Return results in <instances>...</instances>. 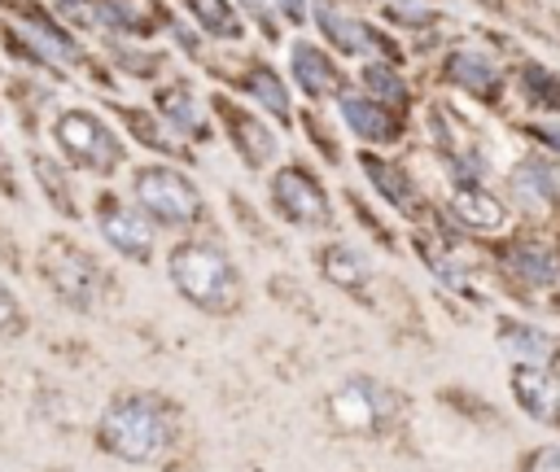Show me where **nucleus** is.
Listing matches in <instances>:
<instances>
[{
	"instance_id": "obj_13",
	"label": "nucleus",
	"mask_w": 560,
	"mask_h": 472,
	"mask_svg": "<svg viewBox=\"0 0 560 472\" xmlns=\"http://www.w3.org/2000/svg\"><path fill=\"white\" fill-rule=\"evenodd\" d=\"M48 280L52 288L74 306V310H88L92 297H96V267L83 249H74L70 240H52L48 245Z\"/></svg>"
},
{
	"instance_id": "obj_10",
	"label": "nucleus",
	"mask_w": 560,
	"mask_h": 472,
	"mask_svg": "<svg viewBox=\"0 0 560 472\" xmlns=\"http://www.w3.org/2000/svg\"><path fill=\"white\" fill-rule=\"evenodd\" d=\"M332 101H337L341 122H346L363 144H394V140H402V114L389 109V105H381V101H372L363 87H359V92H354V87H341Z\"/></svg>"
},
{
	"instance_id": "obj_32",
	"label": "nucleus",
	"mask_w": 560,
	"mask_h": 472,
	"mask_svg": "<svg viewBox=\"0 0 560 472\" xmlns=\"http://www.w3.org/2000/svg\"><path fill=\"white\" fill-rule=\"evenodd\" d=\"M525 472H560V446H538L525 463Z\"/></svg>"
},
{
	"instance_id": "obj_8",
	"label": "nucleus",
	"mask_w": 560,
	"mask_h": 472,
	"mask_svg": "<svg viewBox=\"0 0 560 472\" xmlns=\"http://www.w3.org/2000/svg\"><path fill=\"white\" fill-rule=\"evenodd\" d=\"M96 227L105 236V245L131 262H149L153 258V219L140 205H127L118 197H101L96 201Z\"/></svg>"
},
{
	"instance_id": "obj_17",
	"label": "nucleus",
	"mask_w": 560,
	"mask_h": 472,
	"mask_svg": "<svg viewBox=\"0 0 560 472\" xmlns=\"http://www.w3.org/2000/svg\"><path fill=\"white\" fill-rule=\"evenodd\" d=\"M389 411H394V398L376 380H363V376L346 380V389L332 398V415L341 420V428H354V433L381 424Z\"/></svg>"
},
{
	"instance_id": "obj_22",
	"label": "nucleus",
	"mask_w": 560,
	"mask_h": 472,
	"mask_svg": "<svg viewBox=\"0 0 560 472\" xmlns=\"http://www.w3.org/2000/svg\"><path fill=\"white\" fill-rule=\"evenodd\" d=\"M319 271H324L337 288H346V293H363V288L372 284V262H368V253L354 249V245H346V240L319 249Z\"/></svg>"
},
{
	"instance_id": "obj_31",
	"label": "nucleus",
	"mask_w": 560,
	"mask_h": 472,
	"mask_svg": "<svg viewBox=\"0 0 560 472\" xmlns=\"http://www.w3.org/2000/svg\"><path fill=\"white\" fill-rule=\"evenodd\" d=\"M13 328H22V306H18V297L4 288V280H0V337L4 332H13Z\"/></svg>"
},
{
	"instance_id": "obj_24",
	"label": "nucleus",
	"mask_w": 560,
	"mask_h": 472,
	"mask_svg": "<svg viewBox=\"0 0 560 472\" xmlns=\"http://www.w3.org/2000/svg\"><path fill=\"white\" fill-rule=\"evenodd\" d=\"M499 350H503L508 358H521V363L542 367L547 354H556V341H551L542 328H529V323H521V319H503V323H499Z\"/></svg>"
},
{
	"instance_id": "obj_30",
	"label": "nucleus",
	"mask_w": 560,
	"mask_h": 472,
	"mask_svg": "<svg viewBox=\"0 0 560 472\" xmlns=\"http://www.w3.org/2000/svg\"><path fill=\"white\" fill-rule=\"evenodd\" d=\"M122 122L131 127V135H136L140 144H149V149H158V153L171 149V140L162 135L166 127H162V118H158L153 109H122Z\"/></svg>"
},
{
	"instance_id": "obj_9",
	"label": "nucleus",
	"mask_w": 560,
	"mask_h": 472,
	"mask_svg": "<svg viewBox=\"0 0 560 472\" xmlns=\"http://www.w3.org/2000/svg\"><path fill=\"white\" fill-rule=\"evenodd\" d=\"M311 22L319 26V35L341 52V57H376V52H394L389 35H381L368 17H354L346 9H337L332 0H311Z\"/></svg>"
},
{
	"instance_id": "obj_18",
	"label": "nucleus",
	"mask_w": 560,
	"mask_h": 472,
	"mask_svg": "<svg viewBox=\"0 0 560 472\" xmlns=\"http://www.w3.org/2000/svg\"><path fill=\"white\" fill-rule=\"evenodd\" d=\"M359 166H363V175H368V184L398 210V214H407V219H416L420 214V192H416V184H411V175L398 166V162H389V157H381V153H359Z\"/></svg>"
},
{
	"instance_id": "obj_33",
	"label": "nucleus",
	"mask_w": 560,
	"mask_h": 472,
	"mask_svg": "<svg viewBox=\"0 0 560 472\" xmlns=\"http://www.w3.org/2000/svg\"><path fill=\"white\" fill-rule=\"evenodd\" d=\"M542 149H551V153H560V122H529L525 127Z\"/></svg>"
},
{
	"instance_id": "obj_3",
	"label": "nucleus",
	"mask_w": 560,
	"mask_h": 472,
	"mask_svg": "<svg viewBox=\"0 0 560 472\" xmlns=\"http://www.w3.org/2000/svg\"><path fill=\"white\" fill-rule=\"evenodd\" d=\"M131 201L153 219V227H188L206 214L197 184L171 162H144L131 170Z\"/></svg>"
},
{
	"instance_id": "obj_2",
	"label": "nucleus",
	"mask_w": 560,
	"mask_h": 472,
	"mask_svg": "<svg viewBox=\"0 0 560 472\" xmlns=\"http://www.w3.org/2000/svg\"><path fill=\"white\" fill-rule=\"evenodd\" d=\"M48 131H52V144H57V153L70 162V166H79V170H88V175H114L118 166H122V157H127V144H122V135L96 114V109H61L52 122H48Z\"/></svg>"
},
{
	"instance_id": "obj_20",
	"label": "nucleus",
	"mask_w": 560,
	"mask_h": 472,
	"mask_svg": "<svg viewBox=\"0 0 560 472\" xmlns=\"http://www.w3.org/2000/svg\"><path fill=\"white\" fill-rule=\"evenodd\" d=\"M236 87H241V92L254 101V109H262L267 118H276V122H293V96H289V83H284L267 61L245 66L241 79H236Z\"/></svg>"
},
{
	"instance_id": "obj_12",
	"label": "nucleus",
	"mask_w": 560,
	"mask_h": 472,
	"mask_svg": "<svg viewBox=\"0 0 560 472\" xmlns=\"http://www.w3.org/2000/svg\"><path fill=\"white\" fill-rule=\"evenodd\" d=\"M508 192L521 210L529 214H547L560 205V166L547 162L542 153H525L512 170H508Z\"/></svg>"
},
{
	"instance_id": "obj_29",
	"label": "nucleus",
	"mask_w": 560,
	"mask_h": 472,
	"mask_svg": "<svg viewBox=\"0 0 560 472\" xmlns=\"http://www.w3.org/2000/svg\"><path fill=\"white\" fill-rule=\"evenodd\" d=\"M381 13H385L389 22H402L407 31H424V26L438 22V4H433V0H385Z\"/></svg>"
},
{
	"instance_id": "obj_7",
	"label": "nucleus",
	"mask_w": 560,
	"mask_h": 472,
	"mask_svg": "<svg viewBox=\"0 0 560 472\" xmlns=\"http://www.w3.org/2000/svg\"><path fill=\"white\" fill-rule=\"evenodd\" d=\"M13 26L61 70V66H79L88 52H83V44H79V35H74V26H66L57 13H52V4H39V0H22L18 9H13Z\"/></svg>"
},
{
	"instance_id": "obj_15",
	"label": "nucleus",
	"mask_w": 560,
	"mask_h": 472,
	"mask_svg": "<svg viewBox=\"0 0 560 472\" xmlns=\"http://www.w3.org/2000/svg\"><path fill=\"white\" fill-rule=\"evenodd\" d=\"M442 79L472 101H499L503 92V70L481 52V48H451L442 57Z\"/></svg>"
},
{
	"instance_id": "obj_1",
	"label": "nucleus",
	"mask_w": 560,
	"mask_h": 472,
	"mask_svg": "<svg viewBox=\"0 0 560 472\" xmlns=\"http://www.w3.org/2000/svg\"><path fill=\"white\" fill-rule=\"evenodd\" d=\"M166 275L179 288L184 302H192V306H201L210 315H223V310H232L241 302V271L210 240H179L166 253Z\"/></svg>"
},
{
	"instance_id": "obj_11",
	"label": "nucleus",
	"mask_w": 560,
	"mask_h": 472,
	"mask_svg": "<svg viewBox=\"0 0 560 472\" xmlns=\"http://www.w3.org/2000/svg\"><path fill=\"white\" fill-rule=\"evenodd\" d=\"M289 79H293L298 92L311 96V101H332V96L346 87L341 66H337L332 52L319 48L315 39H293V44H289Z\"/></svg>"
},
{
	"instance_id": "obj_21",
	"label": "nucleus",
	"mask_w": 560,
	"mask_h": 472,
	"mask_svg": "<svg viewBox=\"0 0 560 472\" xmlns=\"http://www.w3.org/2000/svg\"><path fill=\"white\" fill-rule=\"evenodd\" d=\"M512 393H516V402H521L525 415H534V420H542V424H556V420H560V385H556L542 367L521 363V367L512 371Z\"/></svg>"
},
{
	"instance_id": "obj_27",
	"label": "nucleus",
	"mask_w": 560,
	"mask_h": 472,
	"mask_svg": "<svg viewBox=\"0 0 560 472\" xmlns=\"http://www.w3.org/2000/svg\"><path fill=\"white\" fill-rule=\"evenodd\" d=\"M236 9H245L262 31L284 26H302L311 17V0H236Z\"/></svg>"
},
{
	"instance_id": "obj_6",
	"label": "nucleus",
	"mask_w": 560,
	"mask_h": 472,
	"mask_svg": "<svg viewBox=\"0 0 560 472\" xmlns=\"http://www.w3.org/2000/svg\"><path fill=\"white\" fill-rule=\"evenodd\" d=\"M210 105H214V114H219V122H223V135L232 140V149L241 153L245 166L262 170V166H271V162L280 157V135H276V127H271L258 109L236 105V101H228V96H214Z\"/></svg>"
},
{
	"instance_id": "obj_25",
	"label": "nucleus",
	"mask_w": 560,
	"mask_h": 472,
	"mask_svg": "<svg viewBox=\"0 0 560 472\" xmlns=\"http://www.w3.org/2000/svg\"><path fill=\"white\" fill-rule=\"evenodd\" d=\"M188 17L206 31V35H214V39H241L245 35V22H241V9L236 4H228V0H188Z\"/></svg>"
},
{
	"instance_id": "obj_5",
	"label": "nucleus",
	"mask_w": 560,
	"mask_h": 472,
	"mask_svg": "<svg viewBox=\"0 0 560 472\" xmlns=\"http://www.w3.org/2000/svg\"><path fill=\"white\" fill-rule=\"evenodd\" d=\"M267 197H271V210L284 223H293V227H306L311 232V227H328L332 223V197H328V188L306 166H298V162H289V166H280L271 175Z\"/></svg>"
},
{
	"instance_id": "obj_14",
	"label": "nucleus",
	"mask_w": 560,
	"mask_h": 472,
	"mask_svg": "<svg viewBox=\"0 0 560 472\" xmlns=\"http://www.w3.org/2000/svg\"><path fill=\"white\" fill-rule=\"evenodd\" d=\"M153 114L162 118L166 131L184 135V140H206L210 135V118L192 92L188 79H166L158 92H153Z\"/></svg>"
},
{
	"instance_id": "obj_16",
	"label": "nucleus",
	"mask_w": 560,
	"mask_h": 472,
	"mask_svg": "<svg viewBox=\"0 0 560 472\" xmlns=\"http://www.w3.org/2000/svg\"><path fill=\"white\" fill-rule=\"evenodd\" d=\"M446 205L451 214L472 227V232H499L508 223V205L481 184V179H451V192H446Z\"/></svg>"
},
{
	"instance_id": "obj_26",
	"label": "nucleus",
	"mask_w": 560,
	"mask_h": 472,
	"mask_svg": "<svg viewBox=\"0 0 560 472\" xmlns=\"http://www.w3.org/2000/svg\"><path fill=\"white\" fill-rule=\"evenodd\" d=\"M31 170H35V179H39L44 197H48L66 219H74V214H79V201H74V188H70V179H66L61 162H57V157H48V153H31Z\"/></svg>"
},
{
	"instance_id": "obj_28",
	"label": "nucleus",
	"mask_w": 560,
	"mask_h": 472,
	"mask_svg": "<svg viewBox=\"0 0 560 472\" xmlns=\"http://www.w3.org/2000/svg\"><path fill=\"white\" fill-rule=\"evenodd\" d=\"M516 83H521V92L529 96V105L560 109V74H556V70H547L542 61H525Z\"/></svg>"
},
{
	"instance_id": "obj_19",
	"label": "nucleus",
	"mask_w": 560,
	"mask_h": 472,
	"mask_svg": "<svg viewBox=\"0 0 560 472\" xmlns=\"http://www.w3.org/2000/svg\"><path fill=\"white\" fill-rule=\"evenodd\" d=\"M503 267L525 288H556L560 284V253L551 245H542V240H516L503 253Z\"/></svg>"
},
{
	"instance_id": "obj_4",
	"label": "nucleus",
	"mask_w": 560,
	"mask_h": 472,
	"mask_svg": "<svg viewBox=\"0 0 560 472\" xmlns=\"http://www.w3.org/2000/svg\"><path fill=\"white\" fill-rule=\"evenodd\" d=\"M101 441L127 463H149L166 446V415L149 398H118L101 415Z\"/></svg>"
},
{
	"instance_id": "obj_23",
	"label": "nucleus",
	"mask_w": 560,
	"mask_h": 472,
	"mask_svg": "<svg viewBox=\"0 0 560 472\" xmlns=\"http://www.w3.org/2000/svg\"><path fill=\"white\" fill-rule=\"evenodd\" d=\"M359 87H363L372 101H381V105H389V109H398V114H402L407 101H411V87H407L402 70H398L394 61H385V57H368V61H363Z\"/></svg>"
}]
</instances>
